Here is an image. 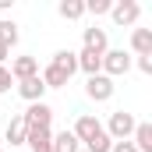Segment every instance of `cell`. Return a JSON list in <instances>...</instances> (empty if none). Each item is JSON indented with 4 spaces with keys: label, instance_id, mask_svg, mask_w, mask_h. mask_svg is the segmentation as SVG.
<instances>
[{
    "label": "cell",
    "instance_id": "1",
    "mask_svg": "<svg viewBox=\"0 0 152 152\" xmlns=\"http://www.w3.org/2000/svg\"><path fill=\"white\" fill-rule=\"evenodd\" d=\"M134 113H127V110H113L110 120H106V134H110V142H131V134H134Z\"/></svg>",
    "mask_w": 152,
    "mask_h": 152
},
{
    "label": "cell",
    "instance_id": "2",
    "mask_svg": "<svg viewBox=\"0 0 152 152\" xmlns=\"http://www.w3.org/2000/svg\"><path fill=\"white\" fill-rule=\"evenodd\" d=\"M131 53L127 50H106L103 53V67H99V75H106V78H120V75H127L131 71Z\"/></svg>",
    "mask_w": 152,
    "mask_h": 152
},
{
    "label": "cell",
    "instance_id": "3",
    "mask_svg": "<svg viewBox=\"0 0 152 152\" xmlns=\"http://www.w3.org/2000/svg\"><path fill=\"white\" fill-rule=\"evenodd\" d=\"M21 120H25V127L28 131H46L50 124H53V106L42 99V103H28V110L21 113Z\"/></svg>",
    "mask_w": 152,
    "mask_h": 152
},
{
    "label": "cell",
    "instance_id": "4",
    "mask_svg": "<svg viewBox=\"0 0 152 152\" xmlns=\"http://www.w3.org/2000/svg\"><path fill=\"white\" fill-rule=\"evenodd\" d=\"M110 18H113V25H120V28H131V25H138V18H142V4H138V0H113Z\"/></svg>",
    "mask_w": 152,
    "mask_h": 152
},
{
    "label": "cell",
    "instance_id": "5",
    "mask_svg": "<svg viewBox=\"0 0 152 152\" xmlns=\"http://www.w3.org/2000/svg\"><path fill=\"white\" fill-rule=\"evenodd\" d=\"M113 92H117V85H113V78H106V75H92L85 81V96L92 103H110Z\"/></svg>",
    "mask_w": 152,
    "mask_h": 152
},
{
    "label": "cell",
    "instance_id": "6",
    "mask_svg": "<svg viewBox=\"0 0 152 152\" xmlns=\"http://www.w3.org/2000/svg\"><path fill=\"white\" fill-rule=\"evenodd\" d=\"M71 134H75L78 142L85 145V142H92L96 134H103V124H99V120H96L92 113H81V117L75 120V127H71Z\"/></svg>",
    "mask_w": 152,
    "mask_h": 152
},
{
    "label": "cell",
    "instance_id": "7",
    "mask_svg": "<svg viewBox=\"0 0 152 152\" xmlns=\"http://www.w3.org/2000/svg\"><path fill=\"white\" fill-rule=\"evenodd\" d=\"M14 88H18V96L25 99V103H42V96H46V85H42V78H25V81H14Z\"/></svg>",
    "mask_w": 152,
    "mask_h": 152
},
{
    "label": "cell",
    "instance_id": "8",
    "mask_svg": "<svg viewBox=\"0 0 152 152\" xmlns=\"http://www.w3.org/2000/svg\"><path fill=\"white\" fill-rule=\"evenodd\" d=\"M81 42H85V50H92V53H106V50H110L106 28H99V25H88V28L81 32Z\"/></svg>",
    "mask_w": 152,
    "mask_h": 152
},
{
    "label": "cell",
    "instance_id": "9",
    "mask_svg": "<svg viewBox=\"0 0 152 152\" xmlns=\"http://www.w3.org/2000/svg\"><path fill=\"white\" fill-rule=\"evenodd\" d=\"M7 71H11V78H14V81H25V78H36V75H39V60H36V57H14Z\"/></svg>",
    "mask_w": 152,
    "mask_h": 152
},
{
    "label": "cell",
    "instance_id": "10",
    "mask_svg": "<svg viewBox=\"0 0 152 152\" xmlns=\"http://www.w3.org/2000/svg\"><path fill=\"white\" fill-rule=\"evenodd\" d=\"M131 57H152V28H131Z\"/></svg>",
    "mask_w": 152,
    "mask_h": 152
},
{
    "label": "cell",
    "instance_id": "11",
    "mask_svg": "<svg viewBox=\"0 0 152 152\" xmlns=\"http://www.w3.org/2000/svg\"><path fill=\"white\" fill-rule=\"evenodd\" d=\"M25 145H28V152H53V131L50 127L46 131H28Z\"/></svg>",
    "mask_w": 152,
    "mask_h": 152
},
{
    "label": "cell",
    "instance_id": "12",
    "mask_svg": "<svg viewBox=\"0 0 152 152\" xmlns=\"http://www.w3.org/2000/svg\"><path fill=\"white\" fill-rule=\"evenodd\" d=\"M131 145H134L138 152H152V124H149V120H138V124H134Z\"/></svg>",
    "mask_w": 152,
    "mask_h": 152
},
{
    "label": "cell",
    "instance_id": "13",
    "mask_svg": "<svg viewBox=\"0 0 152 152\" xmlns=\"http://www.w3.org/2000/svg\"><path fill=\"white\" fill-rule=\"evenodd\" d=\"M99 67H103V53H92V50H78V71H85V75H99Z\"/></svg>",
    "mask_w": 152,
    "mask_h": 152
},
{
    "label": "cell",
    "instance_id": "14",
    "mask_svg": "<svg viewBox=\"0 0 152 152\" xmlns=\"http://www.w3.org/2000/svg\"><path fill=\"white\" fill-rule=\"evenodd\" d=\"M50 64H53V67H60L64 75L71 78V75H75V71H78V53H75V50H57Z\"/></svg>",
    "mask_w": 152,
    "mask_h": 152
},
{
    "label": "cell",
    "instance_id": "15",
    "mask_svg": "<svg viewBox=\"0 0 152 152\" xmlns=\"http://www.w3.org/2000/svg\"><path fill=\"white\" fill-rule=\"evenodd\" d=\"M57 14H60L64 21H78V18H85V0H60V4H57Z\"/></svg>",
    "mask_w": 152,
    "mask_h": 152
},
{
    "label": "cell",
    "instance_id": "16",
    "mask_svg": "<svg viewBox=\"0 0 152 152\" xmlns=\"http://www.w3.org/2000/svg\"><path fill=\"white\" fill-rule=\"evenodd\" d=\"M18 39H21V32H18V21L14 18H0V46H18Z\"/></svg>",
    "mask_w": 152,
    "mask_h": 152
},
{
    "label": "cell",
    "instance_id": "17",
    "mask_svg": "<svg viewBox=\"0 0 152 152\" xmlns=\"http://www.w3.org/2000/svg\"><path fill=\"white\" fill-rule=\"evenodd\" d=\"M39 78H42V85H46V88H64V85L71 81V78L64 75L60 67H53V64H46V67L39 71Z\"/></svg>",
    "mask_w": 152,
    "mask_h": 152
},
{
    "label": "cell",
    "instance_id": "18",
    "mask_svg": "<svg viewBox=\"0 0 152 152\" xmlns=\"http://www.w3.org/2000/svg\"><path fill=\"white\" fill-rule=\"evenodd\" d=\"M53 152H81V142L71 131H57L53 134Z\"/></svg>",
    "mask_w": 152,
    "mask_h": 152
},
{
    "label": "cell",
    "instance_id": "19",
    "mask_svg": "<svg viewBox=\"0 0 152 152\" xmlns=\"http://www.w3.org/2000/svg\"><path fill=\"white\" fill-rule=\"evenodd\" d=\"M25 134H28L25 120H21V117H14V120L7 124V131H4V142H11V145H25Z\"/></svg>",
    "mask_w": 152,
    "mask_h": 152
},
{
    "label": "cell",
    "instance_id": "20",
    "mask_svg": "<svg viewBox=\"0 0 152 152\" xmlns=\"http://www.w3.org/2000/svg\"><path fill=\"white\" fill-rule=\"evenodd\" d=\"M110 7H113V0H85V14H92V18L110 14Z\"/></svg>",
    "mask_w": 152,
    "mask_h": 152
},
{
    "label": "cell",
    "instance_id": "21",
    "mask_svg": "<svg viewBox=\"0 0 152 152\" xmlns=\"http://www.w3.org/2000/svg\"><path fill=\"white\" fill-rule=\"evenodd\" d=\"M11 85H14V78L7 71V64H0V92H11Z\"/></svg>",
    "mask_w": 152,
    "mask_h": 152
},
{
    "label": "cell",
    "instance_id": "22",
    "mask_svg": "<svg viewBox=\"0 0 152 152\" xmlns=\"http://www.w3.org/2000/svg\"><path fill=\"white\" fill-rule=\"evenodd\" d=\"M131 64H134V67H138L142 75H152V57H134Z\"/></svg>",
    "mask_w": 152,
    "mask_h": 152
},
{
    "label": "cell",
    "instance_id": "23",
    "mask_svg": "<svg viewBox=\"0 0 152 152\" xmlns=\"http://www.w3.org/2000/svg\"><path fill=\"white\" fill-rule=\"evenodd\" d=\"M110 152H138V149H134L131 142H113V145H110Z\"/></svg>",
    "mask_w": 152,
    "mask_h": 152
},
{
    "label": "cell",
    "instance_id": "24",
    "mask_svg": "<svg viewBox=\"0 0 152 152\" xmlns=\"http://www.w3.org/2000/svg\"><path fill=\"white\" fill-rule=\"evenodd\" d=\"M11 7H14V0H0V14H4V11H11Z\"/></svg>",
    "mask_w": 152,
    "mask_h": 152
},
{
    "label": "cell",
    "instance_id": "25",
    "mask_svg": "<svg viewBox=\"0 0 152 152\" xmlns=\"http://www.w3.org/2000/svg\"><path fill=\"white\" fill-rule=\"evenodd\" d=\"M7 53H11V50H7V46H0V64L7 60Z\"/></svg>",
    "mask_w": 152,
    "mask_h": 152
},
{
    "label": "cell",
    "instance_id": "26",
    "mask_svg": "<svg viewBox=\"0 0 152 152\" xmlns=\"http://www.w3.org/2000/svg\"><path fill=\"white\" fill-rule=\"evenodd\" d=\"M81 152H85V149H81Z\"/></svg>",
    "mask_w": 152,
    "mask_h": 152
},
{
    "label": "cell",
    "instance_id": "27",
    "mask_svg": "<svg viewBox=\"0 0 152 152\" xmlns=\"http://www.w3.org/2000/svg\"><path fill=\"white\" fill-rule=\"evenodd\" d=\"M0 152H4V149H0Z\"/></svg>",
    "mask_w": 152,
    "mask_h": 152
}]
</instances>
